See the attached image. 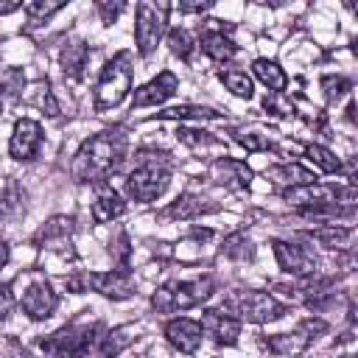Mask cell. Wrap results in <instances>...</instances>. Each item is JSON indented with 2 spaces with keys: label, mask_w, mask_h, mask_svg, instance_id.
<instances>
[{
  "label": "cell",
  "mask_w": 358,
  "mask_h": 358,
  "mask_svg": "<svg viewBox=\"0 0 358 358\" xmlns=\"http://www.w3.org/2000/svg\"><path fill=\"white\" fill-rule=\"evenodd\" d=\"M126 148H129V134L123 129H103L92 134L90 140H84V145L73 157V165H70L73 179L95 182V185L106 182L109 173H115L126 159Z\"/></svg>",
  "instance_id": "1"
},
{
  "label": "cell",
  "mask_w": 358,
  "mask_h": 358,
  "mask_svg": "<svg viewBox=\"0 0 358 358\" xmlns=\"http://www.w3.org/2000/svg\"><path fill=\"white\" fill-rule=\"evenodd\" d=\"M171 179V159L162 151H148L143 148L137 154V165L129 171L123 190L131 201H154L165 193Z\"/></svg>",
  "instance_id": "2"
},
{
  "label": "cell",
  "mask_w": 358,
  "mask_h": 358,
  "mask_svg": "<svg viewBox=\"0 0 358 358\" xmlns=\"http://www.w3.org/2000/svg\"><path fill=\"white\" fill-rule=\"evenodd\" d=\"M215 291V280L213 277H196V280H173L165 282L154 291L151 305L159 313H173V310H187L196 308L201 302H207Z\"/></svg>",
  "instance_id": "3"
},
{
  "label": "cell",
  "mask_w": 358,
  "mask_h": 358,
  "mask_svg": "<svg viewBox=\"0 0 358 358\" xmlns=\"http://www.w3.org/2000/svg\"><path fill=\"white\" fill-rule=\"evenodd\" d=\"M64 285L73 294H84V291H98L109 299H129L137 294V282L131 277L129 268H109V271H78L64 277Z\"/></svg>",
  "instance_id": "4"
},
{
  "label": "cell",
  "mask_w": 358,
  "mask_h": 358,
  "mask_svg": "<svg viewBox=\"0 0 358 358\" xmlns=\"http://www.w3.org/2000/svg\"><path fill=\"white\" fill-rule=\"evenodd\" d=\"M131 78H134L131 53H129V50L115 53V56L103 64V70H101V76H98L95 109L103 112V109H109V106H117V103L129 95V90H131Z\"/></svg>",
  "instance_id": "5"
},
{
  "label": "cell",
  "mask_w": 358,
  "mask_h": 358,
  "mask_svg": "<svg viewBox=\"0 0 358 358\" xmlns=\"http://www.w3.org/2000/svg\"><path fill=\"white\" fill-rule=\"evenodd\" d=\"M101 333H103L101 322H92L87 327L67 324V327L56 330L53 336L42 338V350L48 355H53V358H87L95 350L98 338H103Z\"/></svg>",
  "instance_id": "6"
},
{
  "label": "cell",
  "mask_w": 358,
  "mask_h": 358,
  "mask_svg": "<svg viewBox=\"0 0 358 358\" xmlns=\"http://www.w3.org/2000/svg\"><path fill=\"white\" fill-rule=\"evenodd\" d=\"M224 310H235L241 319L246 322H255V324H266V322H274L285 313V305L277 302L271 294L266 291H238L227 299Z\"/></svg>",
  "instance_id": "7"
},
{
  "label": "cell",
  "mask_w": 358,
  "mask_h": 358,
  "mask_svg": "<svg viewBox=\"0 0 358 358\" xmlns=\"http://www.w3.org/2000/svg\"><path fill=\"white\" fill-rule=\"evenodd\" d=\"M168 3H137V22H134V39H137V53L148 56L168 22Z\"/></svg>",
  "instance_id": "8"
},
{
  "label": "cell",
  "mask_w": 358,
  "mask_h": 358,
  "mask_svg": "<svg viewBox=\"0 0 358 358\" xmlns=\"http://www.w3.org/2000/svg\"><path fill=\"white\" fill-rule=\"evenodd\" d=\"M282 199L288 204H296V207H322V204H336L338 199H344L347 204L355 201V187L347 185V187H338V185H299V187H285L282 190Z\"/></svg>",
  "instance_id": "9"
},
{
  "label": "cell",
  "mask_w": 358,
  "mask_h": 358,
  "mask_svg": "<svg viewBox=\"0 0 358 358\" xmlns=\"http://www.w3.org/2000/svg\"><path fill=\"white\" fill-rule=\"evenodd\" d=\"M327 324L322 319H305L294 333H277V336H268L263 344L274 352V355H299L308 350V344L313 341L316 333H324Z\"/></svg>",
  "instance_id": "10"
},
{
  "label": "cell",
  "mask_w": 358,
  "mask_h": 358,
  "mask_svg": "<svg viewBox=\"0 0 358 358\" xmlns=\"http://www.w3.org/2000/svg\"><path fill=\"white\" fill-rule=\"evenodd\" d=\"M271 246H274V257H277V263H280L282 271L296 274V277L316 274V257H313L310 249H305V246H299V243L280 241V238H274Z\"/></svg>",
  "instance_id": "11"
},
{
  "label": "cell",
  "mask_w": 358,
  "mask_h": 358,
  "mask_svg": "<svg viewBox=\"0 0 358 358\" xmlns=\"http://www.w3.org/2000/svg\"><path fill=\"white\" fill-rule=\"evenodd\" d=\"M20 305H22V310H25L31 319L39 322V319L53 316V310H56V305H59V296H56V291H53L45 280H34V282L25 288Z\"/></svg>",
  "instance_id": "12"
},
{
  "label": "cell",
  "mask_w": 358,
  "mask_h": 358,
  "mask_svg": "<svg viewBox=\"0 0 358 358\" xmlns=\"http://www.w3.org/2000/svg\"><path fill=\"white\" fill-rule=\"evenodd\" d=\"M39 143H42V129L36 120L31 117H22L14 123V134H11V143H8V151L14 159H34L36 151H39Z\"/></svg>",
  "instance_id": "13"
},
{
  "label": "cell",
  "mask_w": 358,
  "mask_h": 358,
  "mask_svg": "<svg viewBox=\"0 0 358 358\" xmlns=\"http://www.w3.org/2000/svg\"><path fill=\"white\" fill-rule=\"evenodd\" d=\"M73 229H76L73 215H56V218H50L48 224H42L34 232L31 243L39 246V249H62V246H70Z\"/></svg>",
  "instance_id": "14"
},
{
  "label": "cell",
  "mask_w": 358,
  "mask_h": 358,
  "mask_svg": "<svg viewBox=\"0 0 358 358\" xmlns=\"http://www.w3.org/2000/svg\"><path fill=\"white\" fill-rule=\"evenodd\" d=\"M199 324H201V333H207L215 344H227V347L235 344L241 333V322L227 310H204Z\"/></svg>",
  "instance_id": "15"
},
{
  "label": "cell",
  "mask_w": 358,
  "mask_h": 358,
  "mask_svg": "<svg viewBox=\"0 0 358 358\" xmlns=\"http://www.w3.org/2000/svg\"><path fill=\"white\" fill-rule=\"evenodd\" d=\"M176 87H179V78L171 73V70H162L157 78H151L145 87H140L137 92H134V101H131V106H157V103H165L173 92H176Z\"/></svg>",
  "instance_id": "16"
},
{
  "label": "cell",
  "mask_w": 358,
  "mask_h": 358,
  "mask_svg": "<svg viewBox=\"0 0 358 358\" xmlns=\"http://www.w3.org/2000/svg\"><path fill=\"white\" fill-rule=\"evenodd\" d=\"M126 213V201L109 182L95 185V201H92V218L95 224H109L112 218H120Z\"/></svg>",
  "instance_id": "17"
},
{
  "label": "cell",
  "mask_w": 358,
  "mask_h": 358,
  "mask_svg": "<svg viewBox=\"0 0 358 358\" xmlns=\"http://www.w3.org/2000/svg\"><path fill=\"white\" fill-rule=\"evenodd\" d=\"M165 336H168V341L179 350V352H196L199 350V344H201V324L199 322H193V319H171L168 324H165Z\"/></svg>",
  "instance_id": "18"
},
{
  "label": "cell",
  "mask_w": 358,
  "mask_h": 358,
  "mask_svg": "<svg viewBox=\"0 0 358 358\" xmlns=\"http://www.w3.org/2000/svg\"><path fill=\"white\" fill-rule=\"evenodd\" d=\"M213 179L221 182V185H227V187H232V190H241V187H249L252 171L243 162H238V159L221 157V159L213 162Z\"/></svg>",
  "instance_id": "19"
},
{
  "label": "cell",
  "mask_w": 358,
  "mask_h": 358,
  "mask_svg": "<svg viewBox=\"0 0 358 358\" xmlns=\"http://www.w3.org/2000/svg\"><path fill=\"white\" fill-rule=\"evenodd\" d=\"M218 204H210L207 199L196 196V193H185L179 196L176 201H171L165 210H162V218H179V221H187V218H196L201 213H215Z\"/></svg>",
  "instance_id": "20"
},
{
  "label": "cell",
  "mask_w": 358,
  "mask_h": 358,
  "mask_svg": "<svg viewBox=\"0 0 358 358\" xmlns=\"http://www.w3.org/2000/svg\"><path fill=\"white\" fill-rule=\"evenodd\" d=\"M201 50L213 62H229L238 53V45L229 36H224V31H204L201 34Z\"/></svg>",
  "instance_id": "21"
},
{
  "label": "cell",
  "mask_w": 358,
  "mask_h": 358,
  "mask_svg": "<svg viewBox=\"0 0 358 358\" xmlns=\"http://www.w3.org/2000/svg\"><path fill=\"white\" fill-rule=\"evenodd\" d=\"M87 62H90V48H87V42L73 39V42L64 45V50H62V67H64V73H67L70 78H81Z\"/></svg>",
  "instance_id": "22"
},
{
  "label": "cell",
  "mask_w": 358,
  "mask_h": 358,
  "mask_svg": "<svg viewBox=\"0 0 358 358\" xmlns=\"http://www.w3.org/2000/svg\"><path fill=\"white\" fill-rule=\"evenodd\" d=\"M134 338H137L134 324L115 327V330H109V333L103 336V341H101V355H103V358H115V355H120Z\"/></svg>",
  "instance_id": "23"
},
{
  "label": "cell",
  "mask_w": 358,
  "mask_h": 358,
  "mask_svg": "<svg viewBox=\"0 0 358 358\" xmlns=\"http://www.w3.org/2000/svg\"><path fill=\"white\" fill-rule=\"evenodd\" d=\"M266 176H271L274 182L291 185V187H299V185H313V182H316V176H313L308 168L296 165V162H291V165H277V168H268V171H266Z\"/></svg>",
  "instance_id": "24"
},
{
  "label": "cell",
  "mask_w": 358,
  "mask_h": 358,
  "mask_svg": "<svg viewBox=\"0 0 358 358\" xmlns=\"http://www.w3.org/2000/svg\"><path fill=\"white\" fill-rule=\"evenodd\" d=\"M255 76H257L271 92H277V95H280V92L285 90V84H288L282 67H280L277 62H271V59H257V62H255Z\"/></svg>",
  "instance_id": "25"
},
{
  "label": "cell",
  "mask_w": 358,
  "mask_h": 358,
  "mask_svg": "<svg viewBox=\"0 0 358 358\" xmlns=\"http://www.w3.org/2000/svg\"><path fill=\"white\" fill-rule=\"evenodd\" d=\"M308 238H313L316 243H322L324 249H338L344 246L350 238H352V229L350 227H336V224H327V227H319V229H310Z\"/></svg>",
  "instance_id": "26"
},
{
  "label": "cell",
  "mask_w": 358,
  "mask_h": 358,
  "mask_svg": "<svg viewBox=\"0 0 358 358\" xmlns=\"http://www.w3.org/2000/svg\"><path fill=\"white\" fill-rule=\"evenodd\" d=\"M221 255L229 257V260H252L255 257V246H252V241L243 232H232V235L224 238Z\"/></svg>",
  "instance_id": "27"
},
{
  "label": "cell",
  "mask_w": 358,
  "mask_h": 358,
  "mask_svg": "<svg viewBox=\"0 0 358 358\" xmlns=\"http://www.w3.org/2000/svg\"><path fill=\"white\" fill-rule=\"evenodd\" d=\"M168 45H171V53H176L179 59L187 62V59L193 56L196 39H193V34L185 31V28H171V31H168Z\"/></svg>",
  "instance_id": "28"
},
{
  "label": "cell",
  "mask_w": 358,
  "mask_h": 358,
  "mask_svg": "<svg viewBox=\"0 0 358 358\" xmlns=\"http://www.w3.org/2000/svg\"><path fill=\"white\" fill-rule=\"evenodd\" d=\"M221 81H224V87L232 92V95H238V98H252V78L243 73V70H224L221 73Z\"/></svg>",
  "instance_id": "29"
},
{
  "label": "cell",
  "mask_w": 358,
  "mask_h": 358,
  "mask_svg": "<svg viewBox=\"0 0 358 358\" xmlns=\"http://www.w3.org/2000/svg\"><path fill=\"white\" fill-rule=\"evenodd\" d=\"M159 117H168V120H187V117H193V120H213V117H218V112L207 109V106H171V109L159 112Z\"/></svg>",
  "instance_id": "30"
},
{
  "label": "cell",
  "mask_w": 358,
  "mask_h": 358,
  "mask_svg": "<svg viewBox=\"0 0 358 358\" xmlns=\"http://www.w3.org/2000/svg\"><path fill=\"white\" fill-rule=\"evenodd\" d=\"M305 157L310 159V162H316L324 173H338L341 171V162H338V157L333 154V151H327L324 145H316V143H310L308 148H305Z\"/></svg>",
  "instance_id": "31"
},
{
  "label": "cell",
  "mask_w": 358,
  "mask_h": 358,
  "mask_svg": "<svg viewBox=\"0 0 358 358\" xmlns=\"http://www.w3.org/2000/svg\"><path fill=\"white\" fill-rule=\"evenodd\" d=\"M22 8H25V14H28V22H31V25H39V22L50 20L56 11H62L64 3H62V0H53V3L36 0V3H28V6H22Z\"/></svg>",
  "instance_id": "32"
},
{
  "label": "cell",
  "mask_w": 358,
  "mask_h": 358,
  "mask_svg": "<svg viewBox=\"0 0 358 358\" xmlns=\"http://www.w3.org/2000/svg\"><path fill=\"white\" fill-rule=\"evenodd\" d=\"M176 137H179L185 145H190V148H204V145H218V143H221V140L213 137L210 131H199V129H179Z\"/></svg>",
  "instance_id": "33"
},
{
  "label": "cell",
  "mask_w": 358,
  "mask_h": 358,
  "mask_svg": "<svg viewBox=\"0 0 358 358\" xmlns=\"http://www.w3.org/2000/svg\"><path fill=\"white\" fill-rule=\"evenodd\" d=\"M322 87H324V95H327L330 101H336V98H341L352 84H350L344 76H324V78H322Z\"/></svg>",
  "instance_id": "34"
},
{
  "label": "cell",
  "mask_w": 358,
  "mask_h": 358,
  "mask_svg": "<svg viewBox=\"0 0 358 358\" xmlns=\"http://www.w3.org/2000/svg\"><path fill=\"white\" fill-rule=\"evenodd\" d=\"M95 8H98V14H101V20L109 25V22H115V20H117V14H120L126 6H123L120 0H115V3H109V0H98V3H95Z\"/></svg>",
  "instance_id": "35"
},
{
  "label": "cell",
  "mask_w": 358,
  "mask_h": 358,
  "mask_svg": "<svg viewBox=\"0 0 358 358\" xmlns=\"http://www.w3.org/2000/svg\"><path fill=\"white\" fill-rule=\"evenodd\" d=\"M235 140H238L246 151H268V140H266L263 134H257V131H252V134H235Z\"/></svg>",
  "instance_id": "36"
},
{
  "label": "cell",
  "mask_w": 358,
  "mask_h": 358,
  "mask_svg": "<svg viewBox=\"0 0 358 358\" xmlns=\"http://www.w3.org/2000/svg\"><path fill=\"white\" fill-rule=\"evenodd\" d=\"M115 255H117V260L126 266V260H129V235L126 232H120L117 235V241H115V249H112Z\"/></svg>",
  "instance_id": "37"
},
{
  "label": "cell",
  "mask_w": 358,
  "mask_h": 358,
  "mask_svg": "<svg viewBox=\"0 0 358 358\" xmlns=\"http://www.w3.org/2000/svg\"><path fill=\"white\" fill-rule=\"evenodd\" d=\"M176 8H179L182 14H201V11L210 8V3H179Z\"/></svg>",
  "instance_id": "38"
},
{
  "label": "cell",
  "mask_w": 358,
  "mask_h": 358,
  "mask_svg": "<svg viewBox=\"0 0 358 358\" xmlns=\"http://www.w3.org/2000/svg\"><path fill=\"white\" fill-rule=\"evenodd\" d=\"M22 3H0V14H11V11H20Z\"/></svg>",
  "instance_id": "39"
},
{
  "label": "cell",
  "mask_w": 358,
  "mask_h": 358,
  "mask_svg": "<svg viewBox=\"0 0 358 358\" xmlns=\"http://www.w3.org/2000/svg\"><path fill=\"white\" fill-rule=\"evenodd\" d=\"M8 263V246H6V241L0 238V268Z\"/></svg>",
  "instance_id": "40"
},
{
  "label": "cell",
  "mask_w": 358,
  "mask_h": 358,
  "mask_svg": "<svg viewBox=\"0 0 358 358\" xmlns=\"http://www.w3.org/2000/svg\"><path fill=\"white\" fill-rule=\"evenodd\" d=\"M341 358H352V355H341Z\"/></svg>",
  "instance_id": "41"
}]
</instances>
